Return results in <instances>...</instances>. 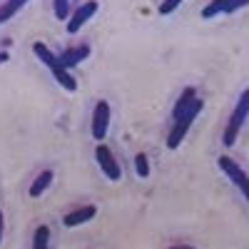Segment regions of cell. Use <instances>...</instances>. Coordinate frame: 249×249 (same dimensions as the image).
<instances>
[{
  "label": "cell",
  "instance_id": "1",
  "mask_svg": "<svg viewBox=\"0 0 249 249\" xmlns=\"http://www.w3.org/2000/svg\"><path fill=\"white\" fill-rule=\"evenodd\" d=\"M202 107H204V102H202L199 97H195V100H192V105L187 107L182 115L175 117V124H172V130H170V135H167V147H170V150H177L179 144H182L184 135L190 132L192 122L197 120V115L202 112Z\"/></svg>",
  "mask_w": 249,
  "mask_h": 249
},
{
  "label": "cell",
  "instance_id": "2",
  "mask_svg": "<svg viewBox=\"0 0 249 249\" xmlns=\"http://www.w3.org/2000/svg\"><path fill=\"white\" fill-rule=\"evenodd\" d=\"M244 120H249V88L242 92V97H239V102H237V107L232 110V117H230V122H227V127H224V135H222L224 147H232V144L237 142Z\"/></svg>",
  "mask_w": 249,
  "mask_h": 249
},
{
  "label": "cell",
  "instance_id": "3",
  "mask_svg": "<svg viewBox=\"0 0 249 249\" xmlns=\"http://www.w3.org/2000/svg\"><path fill=\"white\" fill-rule=\"evenodd\" d=\"M217 164H219V170H222L227 177H230V179L239 187V192H242V195H244V199L249 202V177L244 175V170L239 167V164H237L232 157H224V155L217 160Z\"/></svg>",
  "mask_w": 249,
  "mask_h": 249
},
{
  "label": "cell",
  "instance_id": "4",
  "mask_svg": "<svg viewBox=\"0 0 249 249\" xmlns=\"http://www.w3.org/2000/svg\"><path fill=\"white\" fill-rule=\"evenodd\" d=\"M95 157H97V164H100V170L105 172V177L107 179H120L122 177V170H120V162L115 160V155H112V150L107 147L105 142H100L97 144V150H95Z\"/></svg>",
  "mask_w": 249,
  "mask_h": 249
},
{
  "label": "cell",
  "instance_id": "5",
  "mask_svg": "<svg viewBox=\"0 0 249 249\" xmlns=\"http://www.w3.org/2000/svg\"><path fill=\"white\" fill-rule=\"evenodd\" d=\"M107 130H110V105L105 100H100L92 110V137L102 142L107 137Z\"/></svg>",
  "mask_w": 249,
  "mask_h": 249
},
{
  "label": "cell",
  "instance_id": "6",
  "mask_svg": "<svg viewBox=\"0 0 249 249\" xmlns=\"http://www.w3.org/2000/svg\"><path fill=\"white\" fill-rule=\"evenodd\" d=\"M97 0H85V3H82L72 15H70V20H68V33L70 35H75V33H80L82 30V25H85L88 23V20L97 13Z\"/></svg>",
  "mask_w": 249,
  "mask_h": 249
},
{
  "label": "cell",
  "instance_id": "7",
  "mask_svg": "<svg viewBox=\"0 0 249 249\" xmlns=\"http://www.w3.org/2000/svg\"><path fill=\"white\" fill-rule=\"evenodd\" d=\"M90 45L88 43H82V45H72V48H65V50H62L57 57H60V62H62V68H75V65H80V62L82 60H85V57H90Z\"/></svg>",
  "mask_w": 249,
  "mask_h": 249
},
{
  "label": "cell",
  "instance_id": "8",
  "mask_svg": "<svg viewBox=\"0 0 249 249\" xmlns=\"http://www.w3.org/2000/svg\"><path fill=\"white\" fill-rule=\"evenodd\" d=\"M95 214H97V207L88 204V207H80V210H75V212H68L65 217H62V224H65V227H77V224L90 222Z\"/></svg>",
  "mask_w": 249,
  "mask_h": 249
},
{
  "label": "cell",
  "instance_id": "9",
  "mask_svg": "<svg viewBox=\"0 0 249 249\" xmlns=\"http://www.w3.org/2000/svg\"><path fill=\"white\" fill-rule=\"evenodd\" d=\"M33 53L40 57V60H43V65H48L50 68V72H55L57 68H62V62H60V57L45 45V43H35L33 45Z\"/></svg>",
  "mask_w": 249,
  "mask_h": 249
},
{
  "label": "cell",
  "instance_id": "10",
  "mask_svg": "<svg viewBox=\"0 0 249 249\" xmlns=\"http://www.w3.org/2000/svg\"><path fill=\"white\" fill-rule=\"evenodd\" d=\"M53 170H45V172H40L37 177H35V182L30 184V197H40L48 187H50V182H53Z\"/></svg>",
  "mask_w": 249,
  "mask_h": 249
},
{
  "label": "cell",
  "instance_id": "11",
  "mask_svg": "<svg viewBox=\"0 0 249 249\" xmlns=\"http://www.w3.org/2000/svg\"><path fill=\"white\" fill-rule=\"evenodd\" d=\"M25 3H28V0H5V3L0 5V25H3L5 20H10L13 15H18L20 10H23Z\"/></svg>",
  "mask_w": 249,
  "mask_h": 249
},
{
  "label": "cell",
  "instance_id": "12",
  "mask_svg": "<svg viewBox=\"0 0 249 249\" xmlns=\"http://www.w3.org/2000/svg\"><path fill=\"white\" fill-rule=\"evenodd\" d=\"M197 97V90L195 88H184V92L179 95V100H177V105H175V110H172V115L177 117V115H182L187 107L192 105V100Z\"/></svg>",
  "mask_w": 249,
  "mask_h": 249
},
{
  "label": "cell",
  "instance_id": "13",
  "mask_svg": "<svg viewBox=\"0 0 249 249\" xmlns=\"http://www.w3.org/2000/svg\"><path fill=\"white\" fill-rule=\"evenodd\" d=\"M227 8H230V0H212V3H210V5H207V8L202 10V18H204V20L217 18V15L227 13Z\"/></svg>",
  "mask_w": 249,
  "mask_h": 249
},
{
  "label": "cell",
  "instance_id": "14",
  "mask_svg": "<svg viewBox=\"0 0 249 249\" xmlns=\"http://www.w3.org/2000/svg\"><path fill=\"white\" fill-rule=\"evenodd\" d=\"M48 239H50V227L48 224H40L35 230V237H33V249H45L48 247Z\"/></svg>",
  "mask_w": 249,
  "mask_h": 249
},
{
  "label": "cell",
  "instance_id": "15",
  "mask_svg": "<svg viewBox=\"0 0 249 249\" xmlns=\"http://www.w3.org/2000/svg\"><path fill=\"white\" fill-rule=\"evenodd\" d=\"M135 172H137V177H147L150 175V162H147V155L144 152H137L135 155Z\"/></svg>",
  "mask_w": 249,
  "mask_h": 249
},
{
  "label": "cell",
  "instance_id": "16",
  "mask_svg": "<svg viewBox=\"0 0 249 249\" xmlns=\"http://www.w3.org/2000/svg\"><path fill=\"white\" fill-rule=\"evenodd\" d=\"M53 10H55V18L65 23V20H68V10H70V3H68V0H53Z\"/></svg>",
  "mask_w": 249,
  "mask_h": 249
},
{
  "label": "cell",
  "instance_id": "17",
  "mask_svg": "<svg viewBox=\"0 0 249 249\" xmlns=\"http://www.w3.org/2000/svg\"><path fill=\"white\" fill-rule=\"evenodd\" d=\"M179 5H182V0H162L160 13H162V15H170V13H175Z\"/></svg>",
  "mask_w": 249,
  "mask_h": 249
},
{
  "label": "cell",
  "instance_id": "18",
  "mask_svg": "<svg viewBox=\"0 0 249 249\" xmlns=\"http://www.w3.org/2000/svg\"><path fill=\"white\" fill-rule=\"evenodd\" d=\"M244 5H249V0H230V8H227V13H234V10H239V8H244Z\"/></svg>",
  "mask_w": 249,
  "mask_h": 249
},
{
  "label": "cell",
  "instance_id": "19",
  "mask_svg": "<svg viewBox=\"0 0 249 249\" xmlns=\"http://www.w3.org/2000/svg\"><path fill=\"white\" fill-rule=\"evenodd\" d=\"M10 57H8V53L5 50H0V65H3V62H8Z\"/></svg>",
  "mask_w": 249,
  "mask_h": 249
},
{
  "label": "cell",
  "instance_id": "20",
  "mask_svg": "<svg viewBox=\"0 0 249 249\" xmlns=\"http://www.w3.org/2000/svg\"><path fill=\"white\" fill-rule=\"evenodd\" d=\"M3 224H5V219H3V212H0V239H3Z\"/></svg>",
  "mask_w": 249,
  "mask_h": 249
}]
</instances>
